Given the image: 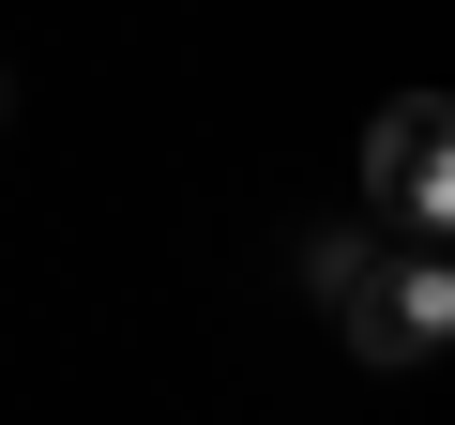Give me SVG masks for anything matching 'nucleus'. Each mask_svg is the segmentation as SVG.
<instances>
[{
	"mask_svg": "<svg viewBox=\"0 0 455 425\" xmlns=\"http://www.w3.org/2000/svg\"><path fill=\"white\" fill-rule=\"evenodd\" d=\"M334 319H349L364 365H425L440 319H455V274H440V259H364V274L334 289Z\"/></svg>",
	"mask_w": 455,
	"mask_h": 425,
	"instance_id": "1",
	"label": "nucleus"
},
{
	"mask_svg": "<svg viewBox=\"0 0 455 425\" xmlns=\"http://www.w3.org/2000/svg\"><path fill=\"white\" fill-rule=\"evenodd\" d=\"M440 137H455L440 92H395V107H379V152H364V167H379V197L410 212V229H440Z\"/></svg>",
	"mask_w": 455,
	"mask_h": 425,
	"instance_id": "2",
	"label": "nucleus"
}]
</instances>
